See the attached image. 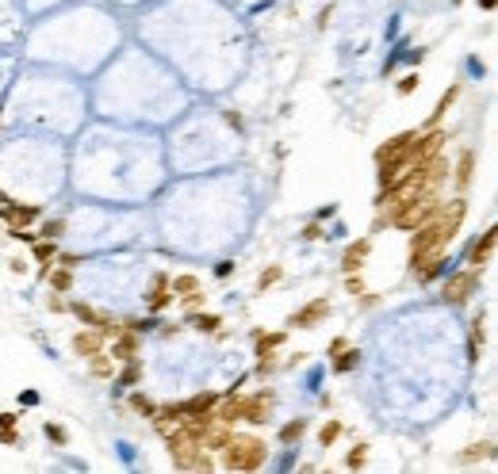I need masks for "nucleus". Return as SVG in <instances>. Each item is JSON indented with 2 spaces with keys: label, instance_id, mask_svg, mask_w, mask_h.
<instances>
[{
  "label": "nucleus",
  "instance_id": "23",
  "mask_svg": "<svg viewBox=\"0 0 498 474\" xmlns=\"http://www.w3.org/2000/svg\"><path fill=\"white\" fill-rule=\"evenodd\" d=\"M16 425H19V413H0V444H16L19 440Z\"/></svg>",
  "mask_w": 498,
  "mask_h": 474
},
{
  "label": "nucleus",
  "instance_id": "11",
  "mask_svg": "<svg viewBox=\"0 0 498 474\" xmlns=\"http://www.w3.org/2000/svg\"><path fill=\"white\" fill-rule=\"evenodd\" d=\"M368 253H372V237H360V241H353V245L345 249V256H341V272L345 276H353V272L365 268Z\"/></svg>",
  "mask_w": 498,
  "mask_h": 474
},
{
  "label": "nucleus",
  "instance_id": "19",
  "mask_svg": "<svg viewBox=\"0 0 498 474\" xmlns=\"http://www.w3.org/2000/svg\"><path fill=\"white\" fill-rule=\"evenodd\" d=\"M330 363H333V371H338V375H349V371L360 363V348H349V344H345L338 356H330Z\"/></svg>",
  "mask_w": 498,
  "mask_h": 474
},
{
  "label": "nucleus",
  "instance_id": "41",
  "mask_svg": "<svg viewBox=\"0 0 498 474\" xmlns=\"http://www.w3.org/2000/svg\"><path fill=\"white\" fill-rule=\"evenodd\" d=\"M0 203H8V196H4V191H0Z\"/></svg>",
  "mask_w": 498,
  "mask_h": 474
},
{
  "label": "nucleus",
  "instance_id": "30",
  "mask_svg": "<svg viewBox=\"0 0 498 474\" xmlns=\"http://www.w3.org/2000/svg\"><path fill=\"white\" fill-rule=\"evenodd\" d=\"M66 226H69L66 218H46V222L39 226V237H54V241H58V237L66 234Z\"/></svg>",
  "mask_w": 498,
  "mask_h": 474
},
{
  "label": "nucleus",
  "instance_id": "25",
  "mask_svg": "<svg viewBox=\"0 0 498 474\" xmlns=\"http://www.w3.org/2000/svg\"><path fill=\"white\" fill-rule=\"evenodd\" d=\"M483 341H487V314H475L472 318V356H479Z\"/></svg>",
  "mask_w": 498,
  "mask_h": 474
},
{
  "label": "nucleus",
  "instance_id": "17",
  "mask_svg": "<svg viewBox=\"0 0 498 474\" xmlns=\"http://www.w3.org/2000/svg\"><path fill=\"white\" fill-rule=\"evenodd\" d=\"M184 325L199 329V333H219L223 329V314H208V310H188V321Z\"/></svg>",
  "mask_w": 498,
  "mask_h": 474
},
{
  "label": "nucleus",
  "instance_id": "8",
  "mask_svg": "<svg viewBox=\"0 0 498 474\" xmlns=\"http://www.w3.org/2000/svg\"><path fill=\"white\" fill-rule=\"evenodd\" d=\"M173 287H169V272H154V276H149V294H146V306L154 314H161L165 310V306H173Z\"/></svg>",
  "mask_w": 498,
  "mask_h": 474
},
{
  "label": "nucleus",
  "instance_id": "33",
  "mask_svg": "<svg viewBox=\"0 0 498 474\" xmlns=\"http://www.w3.org/2000/svg\"><path fill=\"white\" fill-rule=\"evenodd\" d=\"M487 455H495V444L483 440V444H472V451H464L460 459H468V463H472V459H487Z\"/></svg>",
  "mask_w": 498,
  "mask_h": 474
},
{
  "label": "nucleus",
  "instance_id": "9",
  "mask_svg": "<svg viewBox=\"0 0 498 474\" xmlns=\"http://www.w3.org/2000/svg\"><path fill=\"white\" fill-rule=\"evenodd\" d=\"M495 245H498V229H495V226H487L479 241H475V245L468 249V264H472L475 272H483L490 260H495Z\"/></svg>",
  "mask_w": 498,
  "mask_h": 474
},
{
  "label": "nucleus",
  "instance_id": "40",
  "mask_svg": "<svg viewBox=\"0 0 498 474\" xmlns=\"http://www.w3.org/2000/svg\"><path fill=\"white\" fill-rule=\"evenodd\" d=\"M479 4H483V8H487V12H490V8H495V0H479Z\"/></svg>",
  "mask_w": 498,
  "mask_h": 474
},
{
  "label": "nucleus",
  "instance_id": "12",
  "mask_svg": "<svg viewBox=\"0 0 498 474\" xmlns=\"http://www.w3.org/2000/svg\"><path fill=\"white\" fill-rule=\"evenodd\" d=\"M418 138V131H403V134H395V138H387L383 146H376V164H383V161H391V157H398V153H407L410 149V142Z\"/></svg>",
  "mask_w": 498,
  "mask_h": 474
},
{
  "label": "nucleus",
  "instance_id": "21",
  "mask_svg": "<svg viewBox=\"0 0 498 474\" xmlns=\"http://www.w3.org/2000/svg\"><path fill=\"white\" fill-rule=\"evenodd\" d=\"M46 279H50V291H62V294H66L69 287H73V268H66V264H62V268H50Z\"/></svg>",
  "mask_w": 498,
  "mask_h": 474
},
{
  "label": "nucleus",
  "instance_id": "2",
  "mask_svg": "<svg viewBox=\"0 0 498 474\" xmlns=\"http://www.w3.org/2000/svg\"><path fill=\"white\" fill-rule=\"evenodd\" d=\"M273 406H276V394L273 390H257V394H223L215 401V417L226 421V425H238V421H249V425H268L273 417Z\"/></svg>",
  "mask_w": 498,
  "mask_h": 474
},
{
  "label": "nucleus",
  "instance_id": "16",
  "mask_svg": "<svg viewBox=\"0 0 498 474\" xmlns=\"http://www.w3.org/2000/svg\"><path fill=\"white\" fill-rule=\"evenodd\" d=\"M456 96H460V84H448V88L441 92L437 107H433V111H430V119H425V131H430V126H441V119L448 115V107L456 104Z\"/></svg>",
  "mask_w": 498,
  "mask_h": 474
},
{
  "label": "nucleus",
  "instance_id": "10",
  "mask_svg": "<svg viewBox=\"0 0 498 474\" xmlns=\"http://www.w3.org/2000/svg\"><path fill=\"white\" fill-rule=\"evenodd\" d=\"M142 352V333H134V329H119L116 336H111V360L116 363H127V360H134Z\"/></svg>",
  "mask_w": 498,
  "mask_h": 474
},
{
  "label": "nucleus",
  "instance_id": "3",
  "mask_svg": "<svg viewBox=\"0 0 498 474\" xmlns=\"http://www.w3.org/2000/svg\"><path fill=\"white\" fill-rule=\"evenodd\" d=\"M268 459V448L261 436H249V433H234L223 448V466L226 471H261Z\"/></svg>",
  "mask_w": 498,
  "mask_h": 474
},
{
  "label": "nucleus",
  "instance_id": "1",
  "mask_svg": "<svg viewBox=\"0 0 498 474\" xmlns=\"http://www.w3.org/2000/svg\"><path fill=\"white\" fill-rule=\"evenodd\" d=\"M464 214H468V203L464 199H452L448 207H441L437 218H430L425 226L410 229V272H418L430 256L445 253V245L452 241V237L460 234V226H464Z\"/></svg>",
  "mask_w": 498,
  "mask_h": 474
},
{
  "label": "nucleus",
  "instance_id": "20",
  "mask_svg": "<svg viewBox=\"0 0 498 474\" xmlns=\"http://www.w3.org/2000/svg\"><path fill=\"white\" fill-rule=\"evenodd\" d=\"M127 406H131L134 413H138V417H146V421H154V417H158V401H149L146 394H138V390H134V394H127Z\"/></svg>",
  "mask_w": 498,
  "mask_h": 474
},
{
  "label": "nucleus",
  "instance_id": "26",
  "mask_svg": "<svg viewBox=\"0 0 498 474\" xmlns=\"http://www.w3.org/2000/svg\"><path fill=\"white\" fill-rule=\"evenodd\" d=\"M303 433H307V421H303V417H299V421H288V425L280 428V444H284V448H291V444H295Z\"/></svg>",
  "mask_w": 498,
  "mask_h": 474
},
{
  "label": "nucleus",
  "instance_id": "5",
  "mask_svg": "<svg viewBox=\"0 0 498 474\" xmlns=\"http://www.w3.org/2000/svg\"><path fill=\"white\" fill-rule=\"evenodd\" d=\"M479 279H483V272H475V268L448 272V279L441 283V298H445V303H452V306L468 303V298L479 291Z\"/></svg>",
  "mask_w": 498,
  "mask_h": 474
},
{
  "label": "nucleus",
  "instance_id": "24",
  "mask_svg": "<svg viewBox=\"0 0 498 474\" xmlns=\"http://www.w3.org/2000/svg\"><path fill=\"white\" fill-rule=\"evenodd\" d=\"M169 287H173V294H188L203 283H199V276H192V272H181V276H169Z\"/></svg>",
  "mask_w": 498,
  "mask_h": 474
},
{
  "label": "nucleus",
  "instance_id": "14",
  "mask_svg": "<svg viewBox=\"0 0 498 474\" xmlns=\"http://www.w3.org/2000/svg\"><path fill=\"white\" fill-rule=\"evenodd\" d=\"M35 260L42 264L39 268V279H46V272L54 268V256H58V245H54V237H35Z\"/></svg>",
  "mask_w": 498,
  "mask_h": 474
},
{
  "label": "nucleus",
  "instance_id": "13",
  "mask_svg": "<svg viewBox=\"0 0 498 474\" xmlns=\"http://www.w3.org/2000/svg\"><path fill=\"white\" fill-rule=\"evenodd\" d=\"M73 352L81 356V360H89V356H96V352H104V336L96 333V329H77L73 333Z\"/></svg>",
  "mask_w": 498,
  "mask_h": 474
},
{
  "label": "nucleus",
  "instance_id": "38",
  "mask_svg": "<svg viewBox=\"0 0 498 474\" xmlns=\"http://www.w3.org/2000/svg\"><path fill=\"white\" fill-rule=\"evenodd\" d=\"M46 306H50L54 314H66V298H62V291H58V294H50V298H46Z\"/></svg>",
  "mask_w": 498,
  "mask_h": 474
},
{
  "label": "nucleus",
  "instance_id": "4",
  "mask_svg": "<svg viewBox=\"0 0 498 474\" xmlns=\"http://www.w3.org/2000/svg\"><path fill=\"white\" fill-rule=\"evenodd\" d=\"M441 191H425V196H418V199H410L407 207H398L395 214L387 218V226H398V229H418V226H425L430 218H437L441 214Z\"/></svg>",
  "mask_w": 498,
  "mask_h": 474
},
{
  "label": "nucleus",
  "instance_id": "29",
  "mask_svg": "<svg viewBox=\"0 0 498 474\" xmlns=\"http://www.w3.org/2000/svg\"><path fill=\"white\" fill-rule=\"evenodd\" d=\"M338 436H341V421H338V417H330L322 428H318V444H322V448H330Z\"/></svg>",
  "mask_w": 498,
  "mask_h": 474
},
{
  "label": "nucleus",
  "instance_id": "32",
  "mask_svg": "<svg viewBox=\"0 0 498 474\" xmlns=\"http://www.w3.org/2000/svg\"><path fill=\"white\" fill-rule=\"evenodd\" d=\"M365 463H368V444H357V448L345 455V466L349 471H357V466H365Z\"/></svg>",
  "mask_w": 498,
  "mask_h": 474
},
{
  "label": "nucleus",
  "instance_id": "7",
  "mask_svg": "<svg viewBox=\"0 0 498 474\" xmlns=\"http://www.w3.org/2000/svg\"><path fill=\"white\" fill-rule=\"evenodd\" d=\"M0 218H4V226H8V229H27L35 218H39V207L8 199V203H0Z\"/></svg>",
  "mask_w": 498,
  "mask_h": 474
},
{
  "label": "nucleus",
  "instance_id": "6",
  "mask_svg": "<svg viewBox=\"0 0 498 474\" xmlns=\"http://www.w3.org/2000/svg\"><path fill=\"white\" fill-rule=\"evenodd\" d=\"M326 318H330V298H326V294H318V298H311L307 306H299V310L291 314L288 325H291V329H315V325H322Z\"/></svg>",
  "mask_w": 498,
  "mask_h": 474
},
{
  "label": "nucleus",
  "instance_id": "15",
  "mask_svg": "<svg viewBox=\"0 0 498 474\" xmlns=\"http://www.w3.org/2000/svg\"><path fill=\"white\" fill-rule=\"evenodd\" d=\"M472 176H475V149H464L452 169V180H456V191H468L472 188Z\"/></svg>",
  "mask_w": 498,
  "mask_h": 474
},
{
  "label": "nucleus",
  "instance_id": "22",
  "mask_svg": "<svg viewBox=\"0 0 498 474\" xmlns=\"http://www.w3.org/2000/svg\"><path fill=\"white\" fill-rule=\"evenodd\" d=\"M253 341H257V356H273V352L280 348L288 336H284V333H261V329H257V333H253Z\"/></svg>",
  "mask_w": 498,
  "mask_h": 474
},
{
  "label": "nucleus",
  "instance_id": "31",
  "mask_svg": "<svg viewBox=\"0 0 498 474\" xmlns=\"http://www.w3.org/2000/svg\"><path fill=\"white\" fill-rule=\"evenodd\" d=\"M181 298V306L184 310H199V306L208 303V294H203V287H196V291H188V294H176Z\"/></svg>",
  "mask_w": 498,
  "mask_h": 474
},
{
  "label": "nucleus",
  "instance_id": "36",
  "mask_svg": "<svg viewBox=\"0 0 498 474\" xmlns=\"http://www.w3.org/2000/svg\"><path fill=\"white\" fill-rule=\"evenodd\" d=\"M418 81H422V77H418V73H407V77H403V81H398V96H410V92L418 88Z\"/></svg>",
  "mask_w": 498,
  "mask_h": 474
},
{
  "label": "nucleus",
  "instance_id": "35",
  "mask_svg": "<svg viewBox=\"0 0 498 474\" xmlns=\"http://www.w3.org/2000/svg\"><path fill=\"white\" fill-rule=\"evenodd\" d=\"M42 433H46V440H54V444H69V433L62 425H46Z\"/></svg>",
  "mask_w": 498,
  "mask_h": 474
},
{
  "label": "nucleus",
  "instance_id": "28",
  "mask_svg": "<svg viewBox=\"0 0 498 474\" xmlns=\"http://www.w3.org/2000/svg\"><path fill=\"white\" fill-rule=\"evenodd\" d=\"M280 279H284V268L280 264H268V268L257 276V291H268V287H276Z\"/></svg>",
  "mask_w": 498,
  "mask_h": 474
},
{
  "label": "nucleus",
  "instance_id": "37",
  "mask_svg": "<svg viewBox=\"0 0 498 474\" xmlns=\"http://www.w3.org/2000/svg\"><path fill=\"white\" fill-rule=\"evenodd\" d=\"M303 237H307V241H322V237H326L322 222H311V226H307V229H303Z\"/></svg>",
  "mask_w": 498,
  "mask_h": 474
},
{
  "label": "nucleus",
  "instance_id": "18",
  "mask_svg": "<svg viewBox=\"0 0 498 474\" xmlns=\"http://www.w3.org/2000/svg\"><path fill=\"white\" fill-rule=\"evenodd\" d=\"M89 375H92V379H116V360H111L108 352H96V356H89Z\"/></svg>",
  "mask_w": 498,
  "mask_h": 474
},
{
  "label": "nucleus",
  "instance_id": "27",
  "mask_svg": "<svg viewBox=\"0 0 498 474\" xmlns=\"http://www.w3.org/2000/svg\"><path fill=\"white\" fill-rule=\"evenodd\" d=\"M138 379H142V360L134 356V360H127L123 371H119V386H134Z\"/></svg>",
  "mask_w": 498,
  "mask_h": 474
},
{
  "label": "nucleus",
  "instance_id": "39",
  "mask_svg": "<svg viewBox=\"0 0 498 474\" xmlns=\"http://www.w3.org/2000/svg\"><path fill=\"white\" fill-rule=\"evenodd\" d=\"M345 344H349L345 336H333V341H330V348H326V356H338V352L345 348Z\"/></svg>",
  "mask_w": 498,
  "mask_h": 474
},
{
  "label": "nucleus",
  "instance_id": "34",
  "mask_svg": "<svg viewBox=\"0 0 498 474\" xmlns=\"http://www.w3.org/2000/svg\"><path fill=\"white\" fill-rule=\"evenodd\" d=\"M345 291L353 294V298H365V279H360V272H353V276H345Z\"/></svg>",
  "mask_w": 498,
  "mask_h": 474
}]
</instances>
